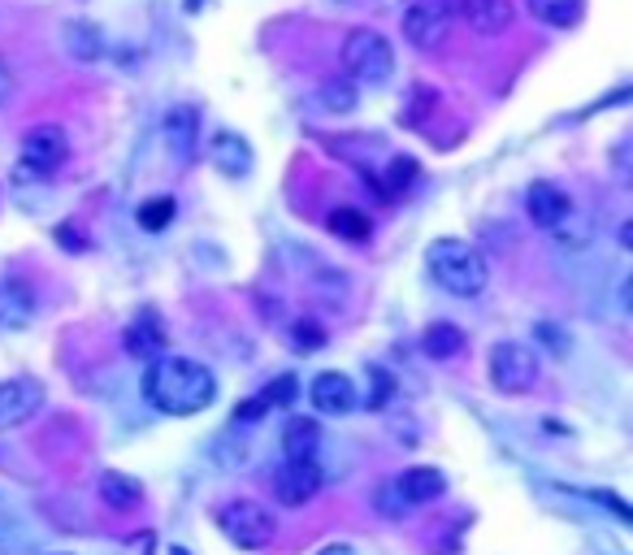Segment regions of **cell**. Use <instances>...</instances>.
I'll list each match as a JSON object with an SVG mask.
<instances>
[{"label":"cell","instance_id":"cell-2","mask_svg":"<svg viewBox=\"0 0 633 555\" xmlns=\"http://www.w3.org/2000/svg\"><path fill=\"white\" fill-rule=\"evenodd\" d=\"M425 269H429V278H434L447 296H460V300L481 296L486 282H490L486 256L477 253L474 244H465V239H434V244L425 248Z\"/></svg>","mask_w":633,"mask_h":555},{"label":"cell","instance_id":"cell-14","mask_svg":"<svg viewBox=\"0 0 633 555\" xmlns=\"http://www.w3.org/2000/svg\"><path fill=\"white\" fill-rule=\"evenodd\" d=\"M35 321V291L27 278H0V326L22 330Z\"/></svg>","mask_w":633,"mask_h":555},{"label":"cell","instance_id":"cell-25","mask_svg":"<svg viewBox=\"0 0 633 555\" xmlns=\"http://www.w3.org/2000/svg\"><path fill=\"white\" fill-rule=\"evenodd\" d=\"M169 222H174V201H169V196L139 204V226H144V230H165Z\"/></svg>","mask_w":633,"mask_h":555},{"label":"cell","instance_id":"cell-4","mask_svg":"<svg viewBox=\"0 0 633 555\" xmlns=\"http://www.w3.org/2000/svg\"><path fill=\"white\" fill-rule=\"evenodd\" d=\"M217 530L239 552H264L278 538V516L257 500H235V504L217 507Z\"/></svg>","mask_w":633,"mask_h":555},{"label":"cell","instance_id":"cell-27","mask_svg":"<svg viewBox=\"0 0 633 555\" xmlns=\"http://www.w3.org/2000/svg\"><path fill=\"white\" fill-rule=\"evenodd\" d=\"M295 391H300V382H295V373H282V378H273L269 387L261 391L264 408H278V404H291L295 400Z\"/></svg>","mask_w":633,"mask_h":555},{"label":"cell","instance_id":"cell-12","mask_svg":"<svg viewBox=\"0 0 633 555\" xmlns=\"http://www.w3.org/2000/svg\"><path fill=\"white\" fill-rule=\"evenodd\" d=\"M395 495H399V504H404V507L434 504V500H443V495H447V477H443L434 464H417V469L399 473Z\"/></svg>","mask_w":633,"mask_h":555},{"label":"cell","instance_id":"cell-21","mask_svg":"<svg viewBox=\"0 0 633 555\" xmlns=\"http://www.w3.org/2000/svg\"><path fill=\"white\" fill-rule=\"evenodd\" d=\"M165 140H169V152L178 161H187L191 148H196V109H174L165 117Z\"/></svg>","mask_w":633,"mask_h":555},{"label":"cell","instance_id":"cell-9","mask_svg":"<svg viewBox=\"0 0 633 555\" xmlns=\"http://www.w3.org/2000/svg\"><path fill=\"white\" fill-rule=\"evenodd\" d=\"M321 491V469L316 460H287L273 477V495L282 507H304Z\"/></svg>","mask_w":633,"mask_h":555},{"label":"cell","instance_id":"cell-15","mask_svg":"<svg viewBox=\"0 0 633 555\" xmlns=\"http://www.w3.org/2000/svg\"><path fill=\"white\" fill-rule=\"evenodd\" d=\"M512 18H517L512 0H465V22L474 27L481 40L504 35L512 27Z\"/></svg>","mask_w":633,"mask_h":555},{"label":"cell","instance_id":"cell-3","mask_svg":"<svg viewBox=\"0 0 633 555\" xmlns=\"http://www.w3.org/2000/svg\"><path fill=\"white\" fill-rule=\"evenodd\" d=\"M343 74L356 83V88H377L395 74V49L386 35H377L370 27H356L347 40H343Z\"/></svg>","mask_w":633,"mask_h":555},{"label":"cell","instance_id":"cell-20","mask_svg":"<svg viewBox=\"0 0 633 555\" xmlns=\"http://www.w3.org/2000/svg\"><path fill=\"white\" fill-rule=\"evenodd\" d=\"M422 348L425 356H434V360H452V356L465 352V330L452 326V321H434V326H425Z\"/></svg>","mask_w":633,"mask_h":555},{"label":"cell","instance_id":"cell-10","mask_svg":"<svg viewBox=\"0 0 633 555\" xmlns=\"http://www.w3.org/2000/svg\"><path fill=\"white\" fill-rule=\"evenodd\" d=\"M526 213L538 230H560L564 217L573 213V201H569L556 183H533L526 192Z\"/></svg>","mask_w":633,"mask_h":555},{"label":"cell","instance_id":"cell-32","mask_svg":"<svg viewBox=\"0 0 633 555\" xmlns=\"http://www.w3.org/2000/svg\"><path fill=\"white\" fill-rule=\"evenodd\" d=\"M169 555H191L187 547H169Z\"/></svg>","mask_w":633,"mask_h":555},{"label":"cell","instance_id":"cell-26","mask_svg":"<svg viewBox=\"0 0 633 555\" xmlns=\"http://www.w3.org/2000/svg\"><path fill=\"white\" fill-rule=\"evenodd\" d=\"M291 343H295L300 352H316V348H325V326L313 321V317L295 321V326H291Z\"/></svg>","mask_w":633,"mask_h":555},{"label":"cell","instance_id":"cell-28","mask_svg":"<svg viewBox=\"0 0 633 555\" xmlns=\"http://www.w3.org/2000/svg\"><path fill=\"white\" fill-rule=\"evenodd\" d=\"M417 174V165L408 161V156H395V165H391V174H386V183H391V192H399L408 178Z\"/></svg>","mask_w":633,"mask_h":555},{"label":"cell","instance_id":"cell-19","mask_svg":"<svg viewBox=\"0 0 633 555\" xmlns=\"http://www.w3.org/2000/svg\"><path fill=\"white\" fill-rule=\"evenodd\" d=\"M61 40H65V52L74 56V61H101V31L92 27V22H83V18H74V22H65V31H61Z\"/></svg>","mask_w":633,"mask_h":555},{"label":"cell","instance_id":"cell-8","mask_svg":"<svg viewBox=\"0 0 633 555\" xmlns=\"http://www.w3.org/2000/svg\"><path fill=\"white\" fill-rule=\"evenodd\" d=\"M44 408V387L35 378H9L0 382V434L27 425Z\"/></svg>","mask_w":633,"mask_h":555},{"label":"cell","instance_id":"cell-1","mask_svg":"<svg viewBox=\"0 0 633 555\" xmlns=\"http://www.w3.org/2000/svg\"><path fill=\"white\" fill-rule=\"evenodd\" d=\"M144 400L165 417H196L217 400V378L200 360L187 356H157L144 369Z\"/></svg>","mask_w":633,"mask_h":555},{"label":"cell","instance_id":"cell-31","mask_svg":"<svg viewBox=\"0 0 633 555\" xmlns=\"http://www.w3.org/2000/svg\"><path fill=\"white\" fill-rule=\"evenodd\" d=\"M316 555H356V552H352L347 543H330V547H321Z\"/></svg>","mask_w":633,"mask_h":555},{"label":"cell","instance_id":"cell-29","mask_svg":"<svg viewBox=\"0 0 633 555\" xmlns=\"http://www.w3.org/2000/svg\"><path fill=\"white\" fill-rule=\"evenodd\" d=\"M373 382H377V391H373L370 408H382L386 404V391H395V382H386V373H382V369H373Z\"/></svg>","mask_w":633,"mask_h":555},{"label":"cell","instance_id":"cell-30","mask_svg":"<svg viewBox=\"0 0 633 555\" xmlns=\"http://www.w3.org/2000/svg\"><path fill=\"white\" fill-rule=\"evenodd\" d=\"M13 96V70H9V61L0 56V104H9Z\"/></svg>","mask_w":633,"mask_h":555},{"label":"cell","instance_id":"cell-16","mask_svg":"<svg viewBox=\"0 0 633 555\" xmlns=\"http://www.w3.org/2000/svg\"><path fill=\"white\" fill-rule=\"evenodd\" d=\"M101 500L113 512H139L144 507V482L131 477V473L108 469V473H101Z\"/></svg>","mask_w":633,"mask_h":555},{"label":"cell","instance_id":"cell-18","mask_svg":"<svg viewBox=\"0 0 633 555\" xmlns=\"http://www.w3.org/2000/svg\"><path fill=\"white\" fill-rule=\"evenodd\" d=\"M316 448H321V425L309 421V417H291L287 430H282V452H287V460H313Z\"/></svg>","mask_w":633,"mask_h":555},{"label":"cell","instance_id":"cell-24","mask_svg":"<svg viewBox=\"0 0 633 555\" xmlns=\"http://www.w3.org/2000/svg\"><path fill=\"white\" fill-rule=\"evenodd\" d=\"M316 101H321V109H330V113H352L356 101H361V92H356L352 79H330V83H321Z\"/></svg>","mask_w":633,"mask_h":555},{"label":"cell","instance_id":"cell-23","mask_svg":"<svg viewBox=\"0 0 633 555\" xmlns=\"http://www.w3.org/2000/svg\"><path fill=\"white\" fill-rule=\"evenodd\" d=\"M529 13L538 18V22H547V27H573L581 18V9H585V0H526Z\"/></svg>","mask_w":633,"mask_h":555},{"label":"cell","instance_id":"cell-34","mask_svg":"<svg viewBox=\"0 0 633 555\" xmlns=\"http://www.w3.org/2000/svg\"><path fill=\"white\" fill-rule=\"evenodd\" d=\"M56 555H65V552H56Z\"/></svg>","mask_w":633,"mask_h":555},{"label":"cell","instance_id":"cell-33","mask_svg":"<svg viewBox=\"0 0 633 555\" xmlns=\"http://www.w3.org/2000/svg\"><path fill=\"white\" fill-rule=\"evenodd\" d=\"M187 9H200V0H187Z\"/></svg>","mask_w":633,"mask_h":555},{"label":"cell","instance_id":"cell-17","mask_svg":"<svg viewBox=\"0 0 633 555\" xmlns=\"http://www.w3.org/2000/svg\"><path fill=\"white\" fill-rule=\"evenodd\" d=\"M126 352L139 360H157L165 352V326L157 321V312H139L126 330Z\"/></svg>","mask_w":633,"mask_h":555},{"label":"cell","instance_id":"cell-11","mask_svg":"<svg viewBox=\"0 0 633 555\" xmlns=\"http://www.w3.org/2000/svg\"><path fill=\"white\" fill-rule=\"evenodd\" d=\"M309 395H313L316 412H325V417H343V412H352L356 400H361V395H356V382H352L347 373H316Z\"/></svg>","mask_w":633,"mask_h":555},{"label":"cell","instance_id":"cell-22","mask_svg":"<svg viewBox=\"0 0 633 555\" xmlns=\"http://www.w3.org/2000/svg\"><path fill=\"white\" fill-rule=\"evenodd\" d=\"M325 230L339 235L343 244H365V239H370V217H365L361 208H334V213L325 217Z\"/></svg>","mask_w":633,"mask_h":555},{"label":"cell","instance_id":"cell-6","mask_svg":"<svg viewBox=\"0 0 633 555\" xmlns=\"http://www.w3.org/2000/svg\"><path fill=\"white\" fill-rule=\"evenodd\" d=\"M486 369H490V387L495 391L526 395V391H533V382H538V352L526 348V343H495Z\"/></svg>","mask_w":633,"mask_h":555},{"label":"cell","instance_id":"cell-13","mask_svg":"<svg viewBox=\"0 0 633 555\" xmlns=\"http://www.w3.org/2000/svg\"><path fill=\"white\" fill-rule=\"evenodd\" d=\"M209 156L212 169L226 174V178H248L252 174V144L243 135H235V131H217L209 144Z\"/></svg>","mask_w":633,"mask_h":555},{"label":"cell","instance_id":"cell-7","mask_svg":"<svg viewBox=\"0 0 633 555\" xmlns=\"http://www.w3.org/2000/svg\"><path fill=\"white\" fill-rule=\"evenodd\" d=\"M65 156H70V135L56 122H40L22 135V165L31 174H53L65 165Z\"/></svg>","mask_w":633,"mask_h":555},{"label":"cell","instance_id":"cell-5","mask_svg":"<svg viewBox=\"0 0 633 555\" xmlns=\"http://www.w3.org/2000/svg\"><path fill=\"white\" fill-rule=\"evenodd\" d=\"M456 18H460V0H408L404 4V40L422 52L443 49L456 31Z\"/></svg>","mask_w":633,"mask_h":555}]
</instances>
